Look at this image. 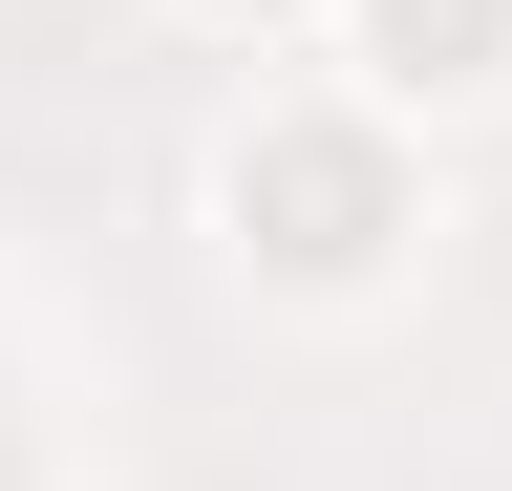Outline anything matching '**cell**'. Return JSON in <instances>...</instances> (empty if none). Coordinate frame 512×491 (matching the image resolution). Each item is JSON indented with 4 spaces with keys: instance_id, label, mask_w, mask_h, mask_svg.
Wrapping results in <instances>:
<instances>
[{
    "instance_id": "3",
    "label": "cell",
    "mask_w": 512,
    "mask_h": 491,
    "mask_svg": "<svg viewBox=\"0 0 512 491\" xmlns=\"http://www.w3.org/2000/svg\"><path fill=\"white\" fill-rule=\"evenodd\" d=\"M192 22H299V0H192Z\"/></svg>"
},
{
    "instance_id": "1",
    "label": "cell",
    "mask_w": 512,
    "mask_h": 491,
    "mask_svg": "<svg viewBox=\"0 0 512 491\" xmlns=\"http://www.w3.org/2000/svg\"><path fill=\"white\" fill-rule=\"evenodd\" d=\"M235 235L278 278H384V235H406L384 107H256V129H235Z\"/></svg>"
},
{
    "instance_id": "2",
    "label": "cell",
    "mask_w": 512,
    "mask_h": 491,
    "mask_svg": "<svg viewBox=\"0 0 512 491\" xmlns=\"http://www.w3.org/2000/svg\"><path fill=\"white\" fill-rule=\"evenodd\" d=\"M342 22H363V86L384 107H448V86L512 65V0H342Z\"/></svg>"
}]
</instances>
